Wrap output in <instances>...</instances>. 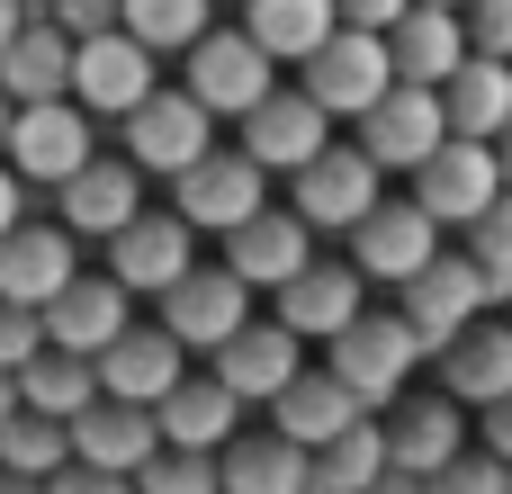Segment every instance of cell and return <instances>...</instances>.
Instances as JSON below:
<instances>
[{
	"label": "cell",
	"mask_w": 512,
	"mask_h": 494,
	"mask_svg": "<svg viewBox=\"0 0 512 494\" xmlns=\"http://www.w3.org/2000/svg\"><path fill=\"white\" fill-rule=\"evenodd\" d=\"M261 207H270V171H252L225 135H216V144H207V153L171 180V216L189 225V243L234 234V225H243V216H261Z\"/></svg>",
	"instance_id": "1"
},
{
	"label": "cell",
	"mask_w": 512,
	"mask_h": 494,
	"mask_svg": "<svg viewBox=\"0 0 512 494\" xmlns=\"http://www.w3.org/2000/svg\"><path fill=\"white\" fill-rule=\"evenodd\" d=\"M351 396H360V414H387L405 387H414V369H423V351H414V333L396 324V315H378V306H360L342 333H333V360H324Z\"/></svg>",
	"instance_id": "2"
},
{
	"label": "cell",
	"mask_w": 512,
	"mask_h": 494,
	"mask_svg": "<svg viewBox=\"0 0 512 494\" xmlns=\"http://www.w3.org/2000/svg\"><path fill=\"white\" fill-rule=\"evenodd\" d=\"M378 198H387V171H378L360 144H324L306 171H288V216H297L306 234H351Z\"/></svg>",
	"instance_id": "3"
},
{
	"label": "cell",
	"mask_w": 512,
	"mask_h": 494,
	"mask_svg": "<svg viewBox=\"0 0 512 494\" xmlns=\"http://www.w3.org/2000/svg\"><path fill=\"white\" fill-rule=\"evenodd\" d=\"M387 81H396V63H387V36H369V27H333V36L297 63V90H306L324 117H360L369 99H387Z\"/></svg>",
	"instance_id": "4"
},
{
	"label": "cell",
	"mask_w": 512,
	"mask_h": 494,
	"mask_svg": "<svg viewBox=\"0 0 512 494\" xmlns=\"http://www.w3.org/2000/svg\"><path fill=\"white\" fill-rule=\"evenodd\" d=\"M90 153H99V126H90L72 99L18 108V117H9V144H0V162L18 171V189H54V180H72Z\"/></svg>",
	"instance_id": "5"
},
{
	"label": "cell",
	"mask_w": 512,
	"mask_h": 494,
	"mask_svg": "<svg viewBox=\"0 0 512 494\" xmlns=\"http://www.w3.org/2000/svg\"><path fill=\"white\" fill-rule=\"evenodd\" d=\"M234 126H243V135H234V153H243L252 171H270V180L306 171V162L333 144V117H324L306 90H270V99H252Z\"/></svg>",
	"instance_id": "6"
},
{
	"label": "cell",
	"mask_w": 512,
	"mask_h": 494,
	"mask_svg": "<svg viewBox=\"0 0 512 494\" xmlns=\"http://www.w3.org/2000/svg\"><path fill=\"white\" fill-rule=\"evenodd\" d=\"M252 324V288L225 270V261H189L171 288H162V333L180 342V351H216V342H234Z\"/></svg>",
	"instance_id": "7"
},
{
	"label": "cell",
	"mask_w": 512,
	"mask_h": 494,
	"mask_svg": "<svg viewBox=\"0 0 512 494\" xmlns=\"http://www.w3.org/2000/svg\"><path fill=\"white\" fill-rule=\"evenodd\" d=\"M351 126H360V153H369L378 171H423V162L450 144L441 90H414V81H387V99H369Z\"/></svg>",
	"instance_id": "8"
},
{
	"label": "cell",
	"mask_w": 512,
	"mask_h": 494,
	"mask_svg": "<svg viewBox=\"0 0 512 494\" xmlns=\"http://www.w3.org/2000/svg\"><path fill=\"white\" fill-rule=\"evenodd\" d=\"M117 126H126V162L153 171V180H180V171L216 144V117H207L189 90H153V99H135Z\"/></svg>",
	"instance_id": "9"
},
{
	"label": "cell",
	"mask_w": 512,
	"mask_h": 494,
	"mask_svg": "<svg viewBox=\"0 0 512 494\" xmlns=\"http://www.w3.org/2000/svg\"><path fill=\"white\" fill-rule=\"evenodd\" d=\"M36 324H45V351H72V360H99L126 324H135V297L108 279V270H72L45 306H36Z\"/></svg>",
	"instance_id": "10"
},
{
	"label": "cell",
	"mask_w": 512,
	"mask_h": 494,
	"mask_svg": "<svg viewBox=\"0 0 512 494\" xmlns=\"http://www.w3.org/2000/svg\"><path fill=\"white\" fill-rule=\"evenodd\" d=\"M279 90V63L243 36V27H207L198 45H189V99L207 108V117H243L252 99H270Z\"/></svg>",
	"instance_id": "11"
},
{
	"label": "cell",
	"mask_w": 512,
	"mask_h": 494,
	"mask_svg": "<svg viewBox=\"0 0 512 494\" xmlns=\"http://www.w3.org/2000/svg\"><path fill=\"white\" fill-rule=\"evenodd\" d=\"M378 441H387V468L396 477H441L459 450H468V423H459V405L441 396V387H414V396H396L387 414H378Z\"/></svg>",
	"instance_id": "12"
},
{
	"label": "cell",
	"mask_w": 512,
	"mask_h": 494,
	"mask_svg": "<svg viewBox=\"0 0 512 494\" xmlns=\"http://www.w3.org/2000/svg\"><path fill=\"white\" fill-rule=\"evenodd\" d=\"M432 387L459 414H486L495 396H512V315H468L450 351H432Z\"/></svg>",
	"instance_id": "13"
},
{
	"label": "cell",
	"mask_w": 512,
	"mask_h": 494,
	"mask_svg": "<svg viewBox=\"0 0 512 494\" xmlns=\"http://www.w3.org/2000/svg\"><path fill=\"white\" fill-rule=\"evenodd\" d=\"M153 90H162V81H153V54H144L135 36L108 27V36H81V45H72V90H63V99H72L90 126H99V117H126V108L153 99Z\"/></svg>",
	"instance_id": "14"
},
{
	"label": "cell",
	"mask_w": 512,
	"mask_h": 494,
	"mask_svg": "<svg viewBox=\"0 0 512 494\" xmlns=\"http://www.w3.org/2000/svg\"><path fill=\"white\" fill-rule=\"evenodd\" d=\"M189 261H198V243H189V225H180L171 207H135V216L108 234V279H117L126 297H162Z\"/></svg>",
	"instance_id": "15"
},
{
	"label": "cell",
	"mask_w": 512,
	"mask_h": 494,
	"mask_svg": "<svg viewBox=\"0 0 512 494\" xmlns=\"http://www.w3.org/2000/svg\"><path fill=\"white\" fill-rule=\"evenodd\" d=\"M468 315H486L468 252H432V261L405 279V306H396V324H405V333H414V351L432 360V351H450V333H459Z\"/></svg>",
	"instance_id": "16"
},
{
	"label": "cell",
	"mask_w": 512,
	"mask_h": 494,
	"mask_svg": "<svg viewBox=\"0 0 512 494\" xmlns=\"http://www.w3.org/2000/svg\"><path fill=\"white\" fill-rule=\"evenodd\" d=\"M495 198H504V180H495V153H486V144H459V135H450V144L414 171V207H423L432 225H459V234H468Z\"/></svg>",
	"instance_id": "17"
},
{
	"label": "cell",
	"mask_w": 512,
	"mask_h": 494,
	"mask_svg": "<svg viewBox=\"0 0 512 494\" xmlns=\"http://www.w3.org/2000/svg\"><path fill=\"white\" fill-rule=\"evenodd\" d=\"M54 207H63V234H72V243H108V234L144 207V171H135L126 153H117V162L90 153L72 180H54Z\"/></svg>",
	"instance_id": "18"
},
{
	"label": "cell",
	"mask_w": 512,
	"mask_h": 494,
	"mask_svg": "<svg viewBox=\"0 0 512 494\" xmlns=\"http://www.w3.org/2000/svg\"><path fill=\"white\" fill-rule=\"evenodd\" d=\"M270 297H279V315H270L279 333H297V342H333V333L369 306V279H360L351 261H306V270H297L288 288H270Z\"/></svg>",
	"instance_id": "19"
},
{
	"label": "cell",
	"mask_w": 512,
	"mask_h": 494,
	"mask_svg": "<svg viewBox=\"0 0 512 494\" xmlns=\"http://www.w3.org/2000/svg\"><path fill=\"white\" fill-rule=\"evenodd\" d=\"M63 441H72V459H81V468H99V477H135V468L162 450L153 405H117V396H90V405L63 423Z\"/></svg>",
	"instance_id": "20"
},
{
	"label": "cell",
	"mask_w": 512,
	"mask_h": 494,
	"mask_svg": "<svg viewBox=\"0 0 512 494\" xmlns=\"http://www.w3.org/2000/svg\"><path fill=\"white\" fill-rule=\"evenodd\" d=\"M432 252H441V225H432L414 198H405V207H387V198H378V207L351 225V270H360V279H396V288H405Z\"/></svg>",
	"instance_id": "21"
},
{
	"label": "cell",
	"mask_w": 512,
	"mask_h": 494,
	"mask_svg": "<svg viewBox=\"0 0 512 494\" xmlns=\"http://www.w3.org/2000/svg\"><path fill=\"white\" fill-rule=\"evenodd\" d=\"M207 360H216L207 378H216L234 405H270V396L306 369V342H297V333H279V324H243V333H234V342H216Z\"/></svg>",
	"instance_id": "22"
},
{
	"label": "cell",
	"mask_w": 512,
	"mask_h": 494,
	"mask_svg": "<svg viewBox=\"0 0 512 494\" xmlns=\"http://www.w3.org/2000/svg\"><path fill=\"white\" fill-rule=\"evenodd\" d=\"M306 261H315V234H306V225H297V216H288L279 198H270L261 216H243V225L225 234V270H234L243 288H288V279H297Z\"/></svg>",
	"instance_id": "23"
},
{
	"label": "cell",
	"mask_w": 512,
	"mask_h": 494,
	"mask_svg": "<svg viewBox=\"0 0 512 494\" xmlns=\"http://www.w3.org/2000/svg\"><path fill=\"white\" fill-rule=\"evenodd\" d=\"M153 432H162V450H207V459H216V450L243 432V405H234L216 378H189V369H180V378L153 396Z\"/></svg>",
	"instance_id": "24"
},
{
	"label": "cell",
	"mask_w": 512,
	"mask_h": 494,
	"mask_svg": "<svg viewBox=\"0 0 512 494\" xmlns=\"http://www.w3.org/2000/svg\"><path fill=\"white\" fill-rule=\"evenodd\" d=\"M351 423H369V414H360V396H351L333 369H297V378L270 396V432L297 441V450H324V441L351 432Z\"/></svg>",
	"instance_id": "25"
},
{
	"label": "cell",
	"mask_w": 512,
	"mask_h": 494,
	"mask_svg": "<svg viewBox=\"0 0 512 494\" xmlns=\"http://www.w3.org/2000/svg\"><path fill=\"white\" fill-rule=\"evenodd\" d=\"M387 63H396V81H414V90H441L459 63H468V27H459V9H405L396 27H387Z\"/></svg>",
	"instance_id": "26"
},
{
	"label": "cell",
	"mask_w": 512,
	"mask_h": 494,
	"mask_svg": "<svg viewBox=\"0 0 512 494\" xmlns=\"http://www.w3.org/2000/svg\"><path fill=\"white\" fill-rule=\"evenodd\" d=\"M180 360H189V351H180L162 324H126L90 369H99V396H117V405H153V396L180 378Z\"/></svg>",
	"instance_id": "27"
},
{
	"label": "cell",
	"mask_w": 512,
	"mask_h": 494,
	"mask_svg": "<svg viewBox=\"0 0 512 494\" xmlns=\"http://www.w3.org/2000/svg\"><path fill=\"white\" fill-rule=\"evenodd\" d=\"M216 494H315V459L279 432H234L216 450Z\"/></svg>",
	"instance_id": "28"
},
{
	"label": "cell",
	"mask_w": 512,
	"mask_h": 494,
	"mask_svg": "<svg viewBox=\"0 0 512 494\" xmlns=\"http://www.w3.org/2000/svg\"><path fill=\"white\" fill-rule=\"evenodd\" d=\"M441 126H450L459 144H495V135L512 126V63L468 54V63L441 81Z\"/></svg>",
	"instance_id": "29"
},
{
	"label": "cell",
	"mask_w": 512,
	"mask_h": 494,
	"mask_svg": "<svg viewBox=\"0 0 512 494\" xmlns=\"http://www.w3.org/2000/svg\"><path fill=\"white\" fill-rule=\"evenodd\" d=\"M63 90H72V36H54L45 18H18V36L0 45V99L36 108V99H63Z\"/></svg>",
	"instance_id": "30"
},
{
	"label": "cell",
	"mask_w": 512,
	"mask_h": 494,
	"mask_svg": "<svg viewBox=\"0 0 512 494\" xmlns=\"http://www.w3.org/2000/svg\"><path fill=\"white\" fill-rule=\"evenodd\" d=\"M72 270L81 261H72V234L63 225H9L0 234V297L9 306H45Z\"/></svg>",
	"instance_id": "31"
},
{
	"label": "cell",
	"mask_w": 512,
	"mask_h": 494,
	"mask_svg": "<svg viewBox=\"0 0 512 494\" xmlns=\"http://www.w3.org/2000/svg\"><path fill=\"white\" fill-rule=\"evenodd\" d=\"M333 27H342L333 0H243V36H252L270 63H306Z\"/></svg>",
	"instance_id": "32"
},
{
	"label": "cell",
	"mask_w": 512,
	"mask_h": 494,
	"mask_svg": "<svg viewBox=\"0 0 512 494\" xmlns=\"http://www.w3.org/2000/svg\"><path fill=\"white\" fill-rule=\"evenodd\" d=\"M207 27H216V0H117V36H135L153 63L162 54H189Z\"/></svg>",
	"instance_id": "33"
},
{
	"label": "cell",
	"mask_w": 512,
	"mask_h": 494,
	"mask_svg": "<svg viewBox=\"0 0 512 494\" xmlns=\"http://www.w3.org/2000/svg\"><path fill=\"white\" fill-rule=\"evenodd\" d=\"M90 396H99V369H90V360H72V351H36V360L18 369V405H27V414H45V423H72Z\"/></svg>",
	"instance_id": "34"
},
{
	"label": "cell",
	"mask_w": 512,
	"mask_h": 494,
	"mask_svg": "<svg viewBox=\"0 0 512 494\" xmlns=\"http://www.w3.org/2000/svg\"><path fill=\"white\" fill-rule=\"evenodd\" d=\"M315 459V494H360L387 477V441H378V414L369 423H351V432H333L324 450H306Z\"/></svg>",
	"instance_id": "35"
},
{
	"label": "cell",
	"mask_w": 512,
	"mask_h": 494,
	"mask_svg": "<svg viewBox=\"0 0 512 494\" xmlns=\"http://www.w3.org/2000/svg\"><path fill=\"white\" fill-rule=\"evenodd\" d=\"M468 270H477V297L486 315H512V189L468 225Z\"/></svg>",
	"instance_id": "36"
},
{
	"label": "cell",
	"mask_w": 512,
	"mask_h": 494,
	"mask_svg": "<svg viewBox=\"0 0 512 494\" xmlns=\"http://www.w3.org/2000/svg\"><path fill=\"white\" fill-rule=\"evenodd\" d=\"M63 459H72L63 423H45V414H27V405L0 423V468H9V477H54Z\"/></svg>",
	"instance_id": "37"
},
{
	"label": "cell",
	"mask_w": 512,
	"mask_h": 494,
	"mask_svg": "<svg viewBox=\"0 0 512 494\" xmlns=\"http://www.w3.org/2000/svg\"><path fill=\"white\" fill-rule=\"evenodd\" d=\"M126 486L135 494H216V459L207 450H153Z\"/></svg>",
	"instance_id": "38"
},
{
	"label": "cell",
	"mask_w": 512,
	"mask_h": 494,
	"mask_svg": "<svg viewBox=\"0 0 512 494\" xmlns=\"http://www.w3.org/2000/svg\"><path fill=\"white\" fill-rule=\"evenodd\" d=\"M423 494H512V468H495L486 450H459L441 477H423Z\"/></svg>",
	"instance_id": "39"
},
{
	"label": "cell",
	"mask_w": 512,
	"mask_h": 494,
	"mask_svg": "<svg viewBox=\"0 0 512 494\" xmlns=\"http://www.w3.org/2000/svg\"><path fill=\"white\" fill-rule=\"evenodd\" d=\"M459 27H468V54L512 63V0H468V9H459Z\"/></svg>",
	"instance_id": "40"
},
{
	"label": "cell",
	"mask_w": 512,
	"mask_h": 494,
	"mask_svg": "<svg viewBox=\"0 0 512 494\" xmlns=\"http://www.w3.org/2000/svg\"><path fill=\"white\" fill-rule=\"evenodd\" d=\"M36 351H45V324H36V306H9V297H0V369L18 378Z\"/></svg>",
	"instance_id": "41"
},
{
	"label": "cell",
	"mask_w": 512,
	"mask_h": 494,
	"mask_svg": "<svg viewBox=\"0 0 512 494\" xmlns=\"http://www.w3.org/2000/svg\"><path fill=\"white\" fill-rule=\"evenodd\" d=\"M45 27L72 36V45H81V36H108V27H117V0H45Z\"/></svg>",
	"instance_id": "42"
},
{
	"label": "cell",
	"mask_w": 512,
	"mask_h": 494,
	"mask_svg": "<svg viewBox=\"0 0 512 494\" xmlns=\"http://www.w3.org/2000/svg\"><path fill=\"white\" fill-rule=\"evenodd\" d=\"M468 432H477V441H468V450H486V459H495V468H512V396H495V405H486V414H477V423H468Z\"/></svg>",
	"instance_id": "43"
},
{
	"label": "cell",
	"mask_w": 512,
	"mask_h": 494,
	"mask_svg": "<svg viewBox=\"0 0 512 494\" xmlns=\"http://www.w3.org/2000/svg\"><path fill=\"white\" fill-rule=\"evenodd\" d=\"M36 486H45V494H135L126 477H99V468H81V459H63V468L36 477Z\"/></svg>",
	"instance_id": "44"
},
{
	"label": "cell",
	"mask_w": 512,
	"mask_h": 494,
	"mask_svg": "<svg viewBox=\"0 0 512 494\" xmlns=\"http://www.w3.org/2000/svg\"><path fill=\"white\" fill-rule=\"evenodd\" d=\"M405 9H414V0H333V18H342V27H369V36H387Z\"/></svg>",
	"instance_id": "45"
},
{
	"label": "cell",
	"mask_w": 512,
	"mask_h": 494,
	"mask_svg": "<svg viewBox=\"0 0 512 494\" xmlns=\"http://www.w3.org/2000/svg\"><path fill=\"white\" fill-rule=\"evenodd\" d=\"M9 225H27V189H18V171L0 162V234H9Z\"/></svg>",
	"instance_id": "46"
},
{
	"label": "cell",
	"mask_w": 512,
	"mask_h": 494,
	"mask_svg": "<svg viewBox=\"0 0 512 494\" xmlns=\"http://www.w3.org/2000/svg\"><path fill=\"white\" fill-rule=\"evenodd\" d=\"M486 153H495V180H504V189H512V126H504V135H495V144H486Z\"/></svg>",
	"instance_id": "47"
},
{
	"label": "cell",
	"mask_w": 512,
	"mask_h": 494,
	"mask_svg": "<svg viewBox=\"0 0 512 494\" xmlns=\"http://www.w3.org/2000/svg\"><path fill=\"white\" fill-rule=\"evenodd\" d=\"M360 494H423V486H414V477H396V468H387V477H378V486H360Z\"/></svg>",
	"instance_id": "48"
},
{
	"label": "cell",
	"mask_w": 512,
	"mask_h": 494,
	"mask_svg": "<svg viewBox=\"0 0 512 494\" xmlns=\"http://www.w3.org/2000/svg\"><path fill=\"white\" fill-rule=\"evenodd\" d=\"M18 18H27V0H0V45L18 36Z\"/></svg>",
	"instance_id": "49"
},
{
	"label": "cell",
	"mask_w": 512,
	"mask_h": 494,
	"mask_svg": "<svg viewBox=\"0 0 512 494\" xmlns=\"http://www.w3.org/2000/svg\"><path fill=\"white\" fill-rule=\"evenodd\" d=\"M9 414H18V378L0 369V423H9Z\"/></svg>",
	"instance_id": "50"
},
{
	"label": "cell",
	"mask_w": 512,
	"mask_h": 494,
	"mask_svg": "<svg viewBox=\"0 0 512 494\" xmlns=\"http://www.w3.org/2000/svg\"><path fill=\"white\" fill-rule=\"evenodd\" d=\"M0 494H45V486H36V477H9V468H0Z\"/></svg>",
	"instance_id": "51"
},
{
	"label": "cell",
	"mask_w": 512,
	"mask_h": 494,
	"mask_svg": "<svg viewBox=\"0 0 512 494\" xmlns=\"http://www.w3.org/2000/svg\"><path fill=\"white\" fill-rule=\"evenodd\" d=\"M9 117H18V108H9V99H0V144H9Z\"/></svg>",
	"instance_id": "52"
},
{
	"label": "cell",
	"mask_w": 512,
	"mask_h": 494,
	"mask_svg": "<svg viewBox=\"0 0 512 494\" xmlns=\"http://www.w3.org/2000/svg\"><path fill=\"white\" fill-rule=\"evenodd\" d=\"M423 9H468V0H423Z\"/></svg>",
	"instance_id": "53"
}]
</instances>
